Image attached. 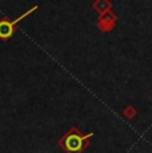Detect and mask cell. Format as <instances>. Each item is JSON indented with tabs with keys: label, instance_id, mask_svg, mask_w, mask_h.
Returning a JSON list of instances; mask_svg holds the SVG:
<instances>
[{
	"label": "cell",
	"instance_id": "6da1fadb",
	"mask_svg": "<svg viewBox=\"0 0 152 153\" xmlns=\"http://www.w3.org/2000/svg\"><path fill=\"white\" fill-rule=\"evenodd\" d=\"M92 136H93V133L83 136L76 128H71L59 140V145L67 153H81L88 146V144H89L88 140Z\"/></svg>",
	"mask_w": 152,
	"mask_h": 153
},
{
	"label": "cell",
	"instance_id": "7a4b0ae2",
	"mask_svg": "<svg viewBox=\"0 0 152 153\" xmlns=\"http://www.w3.org/2000/svg\"><path fill=\"white\" fill-rule=\"evenodd\" d=\"M36 10H37V5H34L31 10H28L27 12L23 13L22 16L17 17V19H15L13 22H8L7 19H1V20H0V39L4 40V42H5V40H8V39H11V37L13 36V33L16 32L15 25L20 22V20H23L24 17H27L28 15L32 13V12H35Z\"/></svg>",
	"mask_w": 152,
	"mask_h": 153
},
{
	"label": "cell",
	"instance_id": "3957f363",
	"mask_svg": "<svg viewBox=\"0 0 152 153\" xmlns=\"http://www.w3.org/2000/svg\"><path fill=\"white\" fill-rule=\"evenodd\" d=\"M101 16H104V17L100 20V23H99V24H98V27L100 28L101 31L107 32L108 29H110V28L112 27L113 24H115V19H116V17L113 16V15L111 13L110 11H108V12H106L104 15H101Z\"/></svg>",
	"mask_w": 152,
	"mask_h": 153
},
{
	"label": "cell",
	"instance_id": "277c9868",
	"mask_svg": "<svg viewBox=\"0 0 152 153\" xmlns=\"http://www.w3.org/2000/svg\"><path fill=\"white\" fill-rule=\"evenodd\" d=\"M93 8L98 11L100 15H104L106 12H108L111 8V3L108 0H96L93 3Z\"/></svg>",
	"mask_w": 152,
	"mask_h": 153
}]
</instances>
